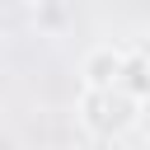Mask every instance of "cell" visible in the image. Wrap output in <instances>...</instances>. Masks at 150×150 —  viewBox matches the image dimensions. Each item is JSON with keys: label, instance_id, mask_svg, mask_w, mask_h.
<instances>
[{"label": "cell", "instance_id": "3", "mask_svg": "<svg viewBox=\"0 0 150 150\" xmlns=\"http://www.w3.org/2000/svg\"><path fill=\"white\" fill-rule=\"evenodd\" d=\"M117 89L136 94L141 103L150 98V52H136V47H131V56H127V70H122V84H117Z\"/></svg>", "mask_w": 150, "mask_h": 150}, {"label": "cell", "instance_id": "5", "mask_svg": "<svg viewBox=\"0 0 150 150\" xmlns=\"http://www.w3.org/2000/svg\"><path fill=\"white\" fill-rule=\"evenodd\" d=\"M141 5H150V0H141Z\"/></svg>", "mask_w": 150, "mask_h": 150}, {"label": "cell", "instance_id": "2", "mask_svg": "<svg viewBox=\"0 0 150 150\" xmlns=\"http://www.w3.org/2000/svg\"><path fill=\"white\" fill-rule=\"evenodd\" d=\"M127 56H131V47H117V42L89 47L84 61H80L84 89H117V84H122V70H127Z\"/></svg>", "mask_w": 150, "mask_h": 150}, {"label": "cell", "instance_id": "1", "mask_svg": "<svg viewBox=\"0 0 150 150\" xmlns=\"http://www.w3.org/2000/svg\"><path fill=\"white\" fill-rule=\"evenodd\" d=\"M80 127L94 141H122L141 122V98L127 89H84L80 94Z\"/></svg>", "mask_w": 150, "mask_h": 150}, {"label": "cell", "instance_id": "4", "mask_svg": "<svg viewBox=\"0 0 150 150\" xmlns=\"http://www.w3.org/2000/svg\"><path fill=\"white\" fill-rule=\"evenodd\" d=\"M66 19H70L66 0H38V9H33L38 33H61V28H66Z\"/></svg>", "mask_w": 150, "mask_h": 150}]
</instances>
